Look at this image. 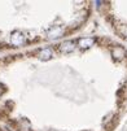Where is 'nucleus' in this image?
Listing matches in <instances>:
<instances>
[{"mask_svg": "<svg viewBox=\"0 0 127 131\" xmlns=\"http://www.w3.org/2000/svg\"><path fill=\"white\" fill-rule=\"evenodd\" d=\"M47 35L49 39H57L64 35V27L61 25H54L47 31Z\"/></svg>", "mask_w": 127, "mask_h": 131, "instance_id": "f257e3e1", "label": "nucleus"}, {"mask_svg": "<svg viewBox=\"0 0 127 131\" xmlns=\"http://www.w3.org/2000/svg\"><path fill=\"white\" fill-rule=\"evenodd\" d=\"M10 43L16 47H20L25 43V35L21 31H13L10 34Z\"/></svg>", "mask_w": 127, "mask_h": 131, "instance_id": "f03ea898", "label": "nucleus"}, {"mask_svg": "<svg viewBox=\"0 0 127 131\" xmlns=\"http://www.w3.org/2000/svg\"><path fill=\"white\" fill-rule=\"evenodd\" d=\"M95 38H79L78 39V46L82 49H88L95 44Z\"/></svg>", "mask_w": 127, "mask_h": 131, "instance_id": "7ed1b4c3", "label": "nucleus"}, {"mask_svg": "<svg viewBox=\"0 0 127 131\" xmlns=\"http://www.w3.org/2000/svg\"><path fill=\"white\" fill-rule=\"evenodd\" d=\"M112 56H113V59L117 60V61H121L124 59V56H126V51L122 48V47H114L112 48Z\"/></svg>", "mask_w": 127, "mask_h": 131, "instance_id": "20e7f679", "label": "nucleus"}, {"mask_svg": "<svg viewBox=\"0 0 127 131\" xmlns=\"http://www.w3.org/2000/svg\"><path fill=\"white\" fill-rule=\"evenodd\" d=\"M74 48H75L74 42H71V40H66V42L60 44V51L62 53H71L73 51H74Z\"/></svg>", "mask_w": 127, "mask_h": 131, "instance_id": "39448f33", "label": "nucleus"}, {"mask_svg": "<svg viewBox=\"0 0 127 131\" xmlns=\"http://www.w3.org/2000/svg\"><path fill=\"white\" fill-rule=\"evenodd\" d=\"M52 56H53V52L51 48H43L42 51H39L38 53V57L43 61H47V60H51L52 59Z\"/></svg>", "mask_w": 127, "mask_h": 131, "instance_id": "423d86ee", "label": "nucleus"}]
</instances>
